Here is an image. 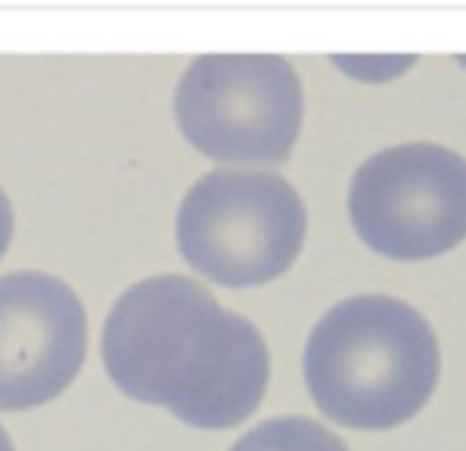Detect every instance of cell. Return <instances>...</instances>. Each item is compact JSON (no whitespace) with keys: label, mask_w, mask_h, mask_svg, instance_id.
<instances>
[{"label":"cell","mask_w":466,"mask_h":451,"mask_svg":"<svg viewBox=\"0 0 466 451\" xmlns=\"http://www.w3.org/2000/svg\"><path fill=\"white\" fill-rule=\"evenodd\" d=\"M102 359L127 397L197 429L245 423L270 378L260 331L178 273L143 280L111 305Z\"/></svg>","instance_id":"cell-1"},{"label":"cell","mask_w":466,"mask_h":451,"mask_svg":"<svg viewBox=\"0 0 466 451\" xmlns=\"http://www.w3.org/2000/svg\"><path fill=\"white\" fill-rule=\"evenodd\" d=\"M441 372L438 337L412 305L352 296L333 305L305 346V382L320 414L350 429L412 420Z\"/></svg>","instance_id":"cell-2"},{"label":"cell","mask_w":466,"mask_h":451,"mask_svg":"<svg viewBox=\"0 0 466 451\" xmlns=\"http://www.w3.org/2000/svg\"><path fill=\"white\" fill-rule=\"evenodd\" d=\"M305 232L299 191L273 172L216 169L190 188L178 210L185 261L232 290L282 277L299 258Z\"/></svg>","instance_id":"cell-3"},{"label":"cell","mask_w":466,"mask_h":451,"mask_svg":"<svg viewBox=\"0 0 466 451\" xmlns=\"http://www.w3.org/2000/svg\"><path fill=\"white\" fill-rule=\"evenodd\" d=\"M301 115L299 74L273 55L197 57L175 93L181 134L219 162H286Z\"/></svg>","instance_id":"cell-4"},{"label":"cell","mask_w":466,"mask_h":451,"mask_svg":"<svg viewBox=\"0 0 466 451\" xmlns=\"http://www.w3.org/2000/svg\"><path fill=\"white\" fill-rule=\"evenodd\" d=\"M359 239L390 261H429L466 239V159L438 143H400L350 185Z\"/></svg>","instance_id":"cell-5"},{"label":"cell","mask_w":466,"mask_h":451,"mask_svg":"<svg viewBox=\"0 0 466 451\" xmlns=\"http://www.w3.org/2000/svg\"><path fill=\"white\" fill-rule=\"evenodd\" d=\"M86 356V309L42 271L0 277V410L55 401Z\"/></svg>","instance_id":"cell-6"},{"label":"cell","mask_w":466,"mask_h":451,"mask_svg":"<svg viewBox=\"0 0 466 451\" xmlns=\"http://www.w3.org/2000/svg\"><path fill=\"white\" fill-rule=\"evenodd\" d=\"M232 451H350L330 429L305 416H279L241 436Z\"/></svg>","instance_id":"cell-7"},{"label":"cell","mask_w":466,"mask_h":451,"mask_svg":"<svg viewBox=\"0 0 466 451\" xmlns=\"http://www.w3.org/2000/svg\"><path fill=\"white\" fill-rule=\"evenodd\" d=\"M10 235H13V207L6 200V194L0 191V254L10 245Z\"/></svg>","instance_id":"cell-8"},{"label":"cell","mask_w":466,"mask_h":451,"mask_svg":"<svg viewBox=\"0 0 466 451\" xmlns=\"http://www.w3.org/2000/svg\"><path fill=\"white\" fill-rule=\"evenodd\" d=\"M0 451H16V448H13V439L6 436L4 426H0Z\"/></svg>","instance_id":"cell-9"}]
</instances>
